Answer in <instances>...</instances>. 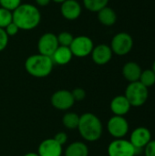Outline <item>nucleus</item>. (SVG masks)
I'll return each mask as SVG.
<instances>
[{
    "instance_id": "1",
    "label": "nucleus",
    "mask_w": 155,
    "mask_h": 156,
    "mask_svg": "<svg viewBox=\"0 0 155 156\" xmlns=\"http://www.w3.org/2000/svg\"><path fill=\"white\" fill-rule=\"evenodd\" d=\"M41 21V14L37 6L25 3L21 4L16 10L13 11V22L20 30L35 29Z\"/></svg>"
},
{
    "instance_id": "2",
    "label": "nucleus",
    "mask_w": 155,
    "mask_h": 156,
    "mask_svg": "<svg viewBox=\"0 0 155 156\" xmlns=\"http://www.w3.org/2000/svg\"><path fill=\"white\" fill-rule=\"evenodd\" d=\"M78 131L85 141L96 142L101 137L103 127L99 117L91 112H86L79 116Z\"/></svg>"
},
{
    "instance_id": "3",
    "label": "nucleus",
    "mask_w": 155,
    "mask_h": 156,
    "mask_svg": "<svg viewBox=\"0 0 155 156\" xmlns=\"http://www.w3.org/2000/svg\"><path fill=\"white\" fill-rule=\"evenodd\" d=\"M54 63L50 57L42 54H34L29 56L25 61L26 72L35 78H46L53 69Z\"/></svg>"
},
{
    "instance_id": "4",
    "label": "nucleus",
    "mask_w": 155,
    "mask_h": 156,
    "mask_svg": "<svg viewBox=\"0 0 155 156\" xmlns=\"http://www.w3.org/2000/svg\"><path fill=\"white\" fill-rule=\"evenodd\" d=\"M124 96L132 107H141L146 102L149 96V90L148 88L140 81L130 82L125 90Z\"/></svg>"
},
{
    "instance_id": "5",
    "label": "nucleus",
    "mask_w": 155,
    "mask_h": 156,
    "mask_svg": "<svg viewBox=\"0 0 155 156\" xmlns=\"http://www.w3.org/2000/svg\"><path fill=\"white\" fill-rule=\"evenodd\" d=\"M110 47L113 54L125 56L129 54L133 48V38L127 32L117 33L113 36Z\"/></svg>"
},
{
    "instance_id": "6",
    "label": "nucleus",
    "mask_w": 155,
    "mask_h": 156,
    "mask_svg": "<svg viewBox=\"0 0 155 156\" xmlns=\"http://www.w3.org/2000/svg\"><path fill=\"white\" fill-rule=\"evenodd\" d=\"M94 48L93 40L88 36H77L74 37L69 48L73 54V57L85 58L91 54Z\"/></svg>"
},
{
    "instance_id": "7",
    "label": "nucleus",
    "mask_w": 155,
    "mask_h": 156,
    "mask_svg": "<svg viewBox=\"0 0 155 156\" xmlns=\"http://www.w3.org/2000/svg\"><path fill=\"white\" fill-rule=\"evenodd\" d=\"M109 156H135L140 152L131 144L130 141L122 139H115L107 149Z\"/></svg>"
},
{
    "instance_id": "8",
    "label": "nucleus",
    "mask_w": 155,
    "mask_h": 156,
    "mask_svg": "<svg viewBox=\"0 0 155 156\" xmlns=\"http://www.w3.org/2000/svg\"><path fill=\"white\" fill-rule=\"evenodd\" d=\"M107 129L109 133L115 139H122L129 132V122L123 116H112L108 123Z\"/></svg>"
},
{
    "instance_id": "9",
    "label": "nucleus",
    "mask_w": 155,
    "mask_h": 156,
    "mask_svg": "<svg viewBox=\"0 0 155 156\" xmlns=\"http://www.w3.org/2000/svg\"><path fill=\"white\" fill-rule=\"evenodd\" d=\"M58 46L59 44L58 41L57 35L50 32L43 34L37 41L38 53L50 58L56 51V49L58 48Z\"/></svg>"
},
{
    "instance_id": "10",
    "label": "nucleus",
    "mask_w": 155,
    "mask_h": 156,
    "mask_svg": "<svg viewBox=\"0 0 155 156\" xmlns=\"http://www.w3.org/2000/svg\"><path fill=\"white\" fill-rule=\"evenodd\" d=\"M54 108L59 111H67L74 105V98L71 91L67 90H59L54 92L50 99Z\"/></svg>"
},
{
    "instance_id": "11",
    "label": "nucleus",
    "mask_w": 155,
    "mask_h": 156,
    "mask_svg": "<svg viewBox=\"0 0 155 156\" xmlns=\"http://www.w3.org/2000/svg\"><path fill=\"white\" fill-rule=\"evenodd\" d=\"M152 140L151 131L146 127H138L132 131L130 137L131 144L141 152Z\"/></svg>"
},
{
    "instance_id": "12",
    "label": "nucleus",
    "mask_w": 155,
    "mask_h": 156,
    "mask_svg": "<svg viewBox=\"0 0 155 156\" xmlns=\"http://www.w3.org/2000/svg\"><path fill=\"white\" fill-rule=\"evenodd\" d=\"M90 55L95 64L103 66V65L108 64L111 61V59L112 58L113 53L109 45L100 44V45H97L96 47L94 46Z\"/></svg>"
},
{
    "instance_id": "13",
    "label": "nucleus",
    "mask_w": 155,
    "mask_h": 156,
    "mask_svg": "<svg viewBox=\"0 0 155 156\" xmlns=\"http://www.w3.org/2000/svg\"><path fill=\"white\" fill-rule=\"evenodd\" d=\"M82 12L81 5L77 0H66L61 4L60 13L62 16L67 20H76L78 19Z\"/></svg>"
},
{
    "instance_id": "14",
    "label": "nucleus",
    "mask_w": 155,
    "mask_h": 156,
    "mask_svg": "<svg viewBox=\"0 0 155 156\" xmlns=\"http://www.w3.org/2000/svg\"><path fill=\"white\" fill-rule=\"evenodd\" d=\"M62 153V145L56 142L54 138L42 141L37 149V154L39 156H61Z\"/></svg>"
},
{
    "instance_id": "15",
    "label": "nucleus",
    "mask_w": 155,
    "mask_h": 156,
    "mask_svg": "<svg viewBox=\"0 0 155 156\" xmlns=\"http://www.w3.org/2000/svg\"><path fill=\"white\" fill-rule=\"evenodd\" d=\"M110 107L112 113L117 116L126 115L132 108L130 102L124 95H118L114 97L111 101Z\"/></svg>"
},
{
    "instance_id": "16",
    "label": "nucleus",
    "mask_w": 155,
    "mask_h": 156,
    "mask_svg": "<svg viewBox=\"0 0 155 156\" xmlns=\"http://www.w3.org/2000/svg\"><path fill=\"white\" fill-rule=\"evenodd\" d=\"M142 68L141 66L134 62V61H129L125 63L122 67V75L126 80L129 82H134V81H139L140 76L142 74Z\"/></svg>"
},
{
    "instance_id": "17",
    "label": "nucleus",
    "mask_w": 155,
    "mask_h": 156,
    "mask_svg": "<svg viewBox=\"0 0 155 156\" xmlns=\"http://www.w3.org/2000/svg\"><path fill=\"white\" fill-rule=\"evenodd\" d=\"M73 58V54L69 48V47H63L58 46L56 51L51 56V59L54 64L64 66L69 64Z\"/></svg>"
},
{
    "instance_id": "18",
    "label": "nucleus",
    "mask_w": 155,
    "mask_h": 156,
    "mask_svg": "<svg viewBox=\"0 0 155 156\" xmlns=\"http://www.w3.org/2000/svg\"><path fill=\"white\" fill-rule=\"evenodd\" d=\"M98 20L105 27H111L117 21V14L114 9L110 6H105L97 13Z\"/></svg>"
},
{
    "instance_id": "19",
    "label": "nucleus",
    "mask_w": 155,
    "mask_h": 156,
    "mask_svg": "<svg viewBox=\"0 0 155 156\" xmlns=\"http://www.w3.org/2000/svg\"><path fill=\"white\" fill-rule=\"evenodd\" d=\"M65 156H89V148L86 144L77 141L67 147Z\"/></svg>"
},
{
    "instance_id": "20",
    "label": "nucleus",
    "mask_w": 155,
    "mask_h": 156,
    "mask_svg": "<svg viewBox=\"0 0 155 156\" xmlns=\"http://www.w3.org/2000/svg\"><path fill=\"white\" fill-rule=\"evenodd\" d=\"M109 2L110 0H82L83 6L87 10L94 13H98L105 6H108Z\"/></svg>"
},
{
    "instance_id": "21",
    "label": "nucleus",
    "mask_w": 155,
    "mask_h": 156,
    "mask_svg": "<svg viewBox=\"0 0 155 156\" xmlns=\"http://www.w3.org/2000/svg\"><path fill=\"white\" fill-rule=\"evenodd\" d=\"M79 122V116L75 112H67L64 114L62 118L63 125L69 130L78 129Z\"/></svg>"
},
{
    "instance_id": "22",
    "label": "nucleus",
    "mask_w": 155,
    "mask_h": 156,
    "mask_svg": "<svg viewBox=\"0 0 155 156\" xmlns=\"http://www.w3.org/2000/svg\"><path fill=\"white\" fill-rule=\"evenodd\" d=\"M139 81L146 88H150L155 84V73L152 69H145L142 71Z\"/></svg>"
},
{
    "instance_id": "23",
    "label": "nucleus",
    "mask_w": 155,
    "mask_h": 156,
    "mask_svg": "<svg viewBox=\"0 0 155 156\" xmlns=\"http://www.w3.org/2000/svg\"><path fill=\"white\" fill-rule=\"evenodd\" d=\"M13 22V12L0 6V28H5Z\"/></svg>"
},
{
    "instance_id": "24",
    "label": "nucleus",
    "mask_w": 155,
    "mask_h": 156,
    "mask_svg": "<svg viewBox=\"0 0 155 156\" xmlns=\"http://www.w3.org/2000/svg\"><path fill=\"white\" fill-rule=\"evenodd\" d=\"M57 37L59 46H63V47H69L74 39V36L68 31L60 32L58 35H57Z\"/></svg>"
},
{
    "instance_id": "25",
    "label": "nucleus",
    "mask_w": 155,
    "mask_h": 156,
    "mask_svg": "<svg viewBox=\"0 0 155 156\" xmlns=\"http://www.w3.org/2000/svg\"><path fill=\"white\" fill-rule=\"evenodd\" d=\"M21 4V0H0V6L11 12L16 10Z\"/></svg>"
},
{
    "instance_id": "26",
    "label": "nucleus",
    "mask_w": 155,
    "mask_h": 156,
    "mask_svg": "<svg viewBox=\"0 0 155 156\" xmlns=\"http://www.w3.org/2000/svg\"><path fill=\"white\" fill-rule=\"evenodd\" d=\"M9 37L6 35L4 28H0V52L5 49V48L8 45Z\"/></svg>"
},
{
    "instance_id": "27",
    "label": "nucleus",
    "mask_w": 155,
    "mask_h": 156,
    "mask_svg": "<svg viewBox=\"0 0 155 156\" xmlns=\"http://www.w3.org/2000/svg\"><path fill=\"white\" fill-rule=\"evenodd\" d=\"M71 93H72V96H73L75 101H81L86 97V91L83 89H81V88H76V89H74L71 91Z\"/></svg>"
},
{
    "instance_id": "28",
    "label": "nucleus",
    "mask_w": 155,
    "mask_h": 156,
    "mask_svg": "<svg viewBox=\"0 0 155 156\" xmlns=\"http://www.w3.org/2000/svg\"><path fill=\"white\" fill-rule=\"evenodd\" d=\"M5 29V33H6V35L8 36V37H13V36H16L18 32H19V28H18V27L14 23V22H12V23H10L5 28H4Z\"/></svg>"
},
{
    "instance_id": "29",
    "label": "nucleus",
    "mask_w": 155,
    "mask_h": 156,
    "mask_svg": "<svg viewBox=\"0 0 155 156\" xmlns=\"http://www.w3.org/2000/svg\"><path fill=\"white\" fill-rule=\"evenodd\" d=\"M144 156H155V140H151L144 147Z\"/></svg>"
},
{
    "instance_id": "30",
    "label": "nucleus",
    "mask_w": 155,
    "mask_h": 156,
    "mask_svg": "<svg viewBox=\"0 0 155 156\" xmlns=\"http://www.w3.org/2000/svg\"><path fill=\"white\" fill-rule=\"evenodd\" d=\"M54 140L63 146V145L66 144V142L68 141V136H67V134H66L64 132H59V133H58L55 135Z\"/></svg>"
},
{
    "instance_id": "31",
    "label": "nucleus",
    "mask_w": 155,
    "mask_h": 156,
    "mask_svg": "<svg viewBox=\"0 0 155 156\" xmlns=\"http://www.w3.org/2000/svg\"><path fill=\"white\" fill-rule=\"evenodd\" d=\"M35 1L38 6H47L51 2V0H35Z\"/></svg>"
},
{
    "instance_id": "32",
    "label": "nucleus",
    "mask_w": 155,
    "mask_h": 156,
    "mask_svg": "<svg viewBox=\"0 0 155 156\" xmlns=\"http://www.w3.org/2000/svg\"><path fill=\"white\" fill-rule=\"evenodd\" d=\"M24 156H39L37 153H27Z\"/></svg>"
},
{
    "instance_id": "33",
    "label": "nucleus",
    "mask_w": 155,
    "mask_h": 156,
    "mask_svg": "<svg viewBox=\"0 0 155 156\" xmlns=\"http://www.w3.org/2000/svg\"><path fill=\"white\" fill-rule=\"evenodd\" d=\"M51 1H53V2H55V3H57V4H62V3L65 2L66 0H51Z\"/></svg>"
},
{
    "instance_id": "34",
    "label": "nucleus",
    "mask_w": 155,
    "mask_h": 156,
    "mask_svg": "<svg viewBox=\"0 0 155 156\" xmlns=\"http://www.w3.org/2000/svg\"><path fill=\"white\" fill-rule=\"evenodd\" d=\"M152 70L155 73V60L153 61V67H152Z\"/></svg>"
}]
</instances>
